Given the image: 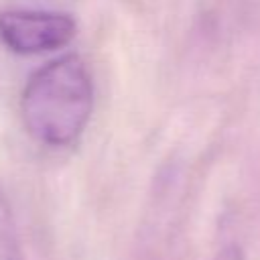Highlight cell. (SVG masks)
<instances>
[{
	"label": "cell",
	"mask_w": 260,
	"mask_h": 260,
	"mask_svg": "<svg viewBox=\"0 0 260 260\" xmlns=\"http://www.w3.org/2000/svg\"><path fill=\"white\" fill-rule=\"evenodd\" d=\"M95 108V85L87 63L61 55L41 65L24 83L18 112L28 136L55 150L79 142Z\"/></svg>",
	"instance_id": "6da1fadb"
},
{
	"label": "cell",
	"mask_w": 260,
	"mask_h": 260,
	"mask_svg": "<svg viewBox=\"0 0 260 260\" xmlns=\"http://www.w3.org/2000/svg\"><path fill=\"white\" fill-rule=\"evenodd\" d=\"M77 35V20L59 10L12 8L0 12V43L14 55L30 57L67 47Z\"/></svg>",
	"instance_id": "7a4b0ae2"
}]
</instances>
